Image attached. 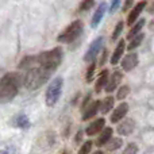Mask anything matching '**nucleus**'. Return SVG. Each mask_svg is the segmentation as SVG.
Returning <instances> with one entry per match:
<instances>
[{
  "label": "nucleus",
  "mask_w": 154,
  "mask_h": 154,
  "mask_svg": "<svg viewBox=\"0 0 154 154\" xmlns=\"http://www.w3.org/2000/svg\"><path fill=\"white\" fill-rule=\"evenodd\" d=\"M133 4V0H126L125 3V7H123V11H127L128 8H130V5Z\"/></svg>",
  "instance_id": "2f4dec72"
},
{
  "label": "nucleus",
  "mask_w": 154,
  "mask_h": 154,
  "mask_svg": "<svg viewBox=\"0 0 154 154\" xmlns=\"http://www.w3.org/2000/svg\"><path fill=\"white\" fill-rule=\"evenodd\" d=\"M146 5H147L146 0L139 2V3H137V4L134 5L133 10L130 11V14H128V16H127V24H128V26H133V24L138 20V18L141 16V12L145 10V7H146Z\"/></svg>",
  "instance_id": "0eeeda50"
},
{
  "label": "nucleus",
  "mask_w": 154,
  "mask_h": 154,
  "mask_svg": "<svg viewBox=\"0 0 154 154\" xmlns=\"http://www.w3.org/2000/svg\"><path fill=\"white\" fill-rule=\"evenodd\" d=\"M62 87H64L62 77H56L54 80H51V82L49 84L45 93V103L48 107H54L58 103L62 93Z\"/></svg>",
  "instance_id": "20e7f679"
},
{
  "label": "nucleus",
  "mask_w": 154,
  "mask_h": 154,
  "mask_svg": "<svg viewBox=\"0 0 154 154\" xmlns=\"http://www.w3.org/2000/svg\"><path fill=\"white\" fill-rule=\"evenodd\" d=\"M143 38H145V34H138V35H135L134 38H131L130 39V43H128V50H134V49H137L139 45L142 43V41H143Z\"/></svg>",
  "instance_id": "412c9836"
},
{
  "label": "nucleus",
  "mask_w": 154,
  "mask_h": 154,
  "mask_svg": "<svg viewBox=\"0 0 154 154\" xmlns=\"http://www.w3.org/2000/svg\"><path fill=\"white\" fill-rule=\"evenodd\" d=\"M108 69H103L100 72V75L97 76V80H96V84H95V92L96 93H100L103 89H106V85L108 82Z\"/></svg>",
  "instance_id": "f3484780"
},
{
  "label": "nucleus",
  "mask_w": 154,
  "mask_h": 154,
  "mask_svg": "<svg viewBox=\"0 0 154 154\" xmlns=\"http://www.w3.org/2000/svg\"><path fill=\"white\" fill-rule=\"evenodd\" d=\"M122 79H123V73L120 72V70H115L108 79V82H107V85H106V92L107 93L114 92V91L118 88L119 82L122 81Z\"/></svg>",
  "instance_id": "f8f14e48"
},
{
  "label": "nucleus",
  "mask_w": 154,
  "mask_h": 154,
  "mask_svg": "<svg viewBox=\"0 0 154 154\" xmlns=\"http://www.w3.org/2000/svg\"><path fill=\"white\" fill-rule=\"evenodd\" d=\"M104 125H106L104 118H99V119L93 120L91 125H88V127L85 128V133H87V135H89V137H95L103 131Z\"/></svg>",
  "instance_id": "9d476101"
},
{
  "label": "nucleus",
  "mask_w": 154,
  "mask_h": 154,
  "mask_svg": "<svg viewBox=\"0 0 154 154\" xmlns=\"http://www.w3.org/2000/svg\"><path fill=\"white\" fill-rule=\"evenodd\" d=\"M51 73H53L51 70L38 65L37 61H35V64L26 70V75L23 76V84L26 85V88L30 91L38 89V88L42 87V85L50 79Z\"/></svg>",
  "instance_id": "f03ea898"
},
{
  "label": "nucleus",
  "mask_w": 154,
  "mask_h": 154,
  "mask_svg": "<svg viewBox=\"0 0 154 154\" xmlns=\"http://www.w3.org/2000/svg\"><path fill=\"white\" fill-rule=\"evenodd\" d=\"M14 123H15V126L19 128H29L30 127V119L26 114L16 115L15 119H14Z\"/></svg>",
  "instance_id": "6ab92c4d"
},
{
  "label": "nucleus",
  "mask_w": 154,
  "mask_h": 154,
  "mask_svg": "<svg viewBox=\"0 0 154 154\" xmlns=\"http://www.w3.org/2000/svg\"><path fill=\"white\" fill-rule=\"evenodd\" d=\"M120 65H122V69L126 70V72L133 70L134 68L138 65V54H137V53H128L127 56L123 57Z\"/></svg>",
  "instance_id": "9b49d317"
},
{
  "label": "nucleus",
  "mask_w": 154,
  "mask_h": 154,
  "mask_svg": "<svg viewBox=\"0 0 154 154\" xmlns=\"http://www.w3.org/2000/svg\"><path fill=\"white\" fill-rule=\"evenodd\" d=\"M137 153H138V146H137V143H134V142L128 143L127 147L125 149V152H123V154H137Z\"/></svg>",
  "instance_id": "cd10ccee"
},
{
  "label": "nucleus",
  "mask_w": 154,
  "mask_h": 154,
  "mask_svg": "<svg viewBox=\"0 0 154 154\" xmlns=\"http://www.w3.org/2000/svg\"><path fill=\"white\" fill-rule=\"evenodd\" d=\"M120 5V0H111V4H109V14H114L119 10Z\"/></svg>",
  "instance_id": "c85d7f7f"
},
{
  "label": "nucleus",
  "mask_w": 154,
  "mask_h": 154,
  "mask_svg": "<svg viewBox=\"0 0 154 154\" xmlns=\"http://www.w3.org/2000/svg\"><path fill=\"white\" fill-rule=\"evenodd\" d=\"M2 154H15V149L14 146H3Z\"/></svg>",
  "instance_id": "c756f323"
},
{
  "label": "nucleus",
  "mask_w": 154,
  "mask_h": 154,
  "mask_svg": "<svg viewBox=\"0 0 154 154\" xmlns=\"http://www.w3.org/2000/svg\"><path fill=\"white\" fill-rule=\"evenodd\" d=\"M123 145V139L122 138H111V141L107 143V149L109 150V152H115V150H118L120 146Z\"/></svg>",
  "instance_id": "4be33fe9"
},
{
  "label": "nucleus",
  "mask_w": 154,
  "mask_h": 154,
  "mask_svg": "<svg viewBox=\"0 0 154 154\" xmlns=\"http://www.w3.org/2000/svg\"><path fill=\"white\" fill-rule=\"evenodd\" d=\"M123 26H125V23H123L122 20H119L116 24H115V29H114V32H112V37H111V41H118V38L120 37V34H122L123 31Z\"/></svg>",
  "instance_id": "5701e85b"
},
{
  "label": "nucleus",
  "mask_w": 154,
  "mask_h": 154,
  "mask_svg": "<svg viewBox=\"0 0 154 154\" xmlns=\"http://www.w3.org/2000/svg\"><path fill=\"white\" fill-rule=\"evenodd\" d=\"M82 27H84L82 20L76 19V20H73L72 23H70L69 26H68L66 29H65L64 31L58 35L57 41H58V42H61V43H70V42H73V41H76L77 38L81 35Z\"/></svg>",
  "instance_id": "39448f33"
},
{
  "label": "nucleus",
  "mask_w": 154,
  "mask_h": 154,
  "mask_svg": "<svg viewBox=\"0 0 154 154\" xmlns=\"http://www.w3.org/2000/svg\"><path fill=\"white\" fill-rule=\"evenodd\" d=\"M128 93H130V87L128 85H122V87H119V89L116 92V99L118 100H123V99H126L128 96Z\"/></svg>",
  "instance_id": "393cba45"
},
{
  "label": "nucleus",
  "mask_w": 154,
  "mask_h": 154,
  "mask_svg": "<svg viewBox=\"0 0 154 154\" xmlns=\"http://www.w3.org/2000/svg\"><path fill=\"white\" fill-rule=\"evenodd\" d=\"M62 154H69V153H68V152H64V153H62Z\"/></svg>",
  "instance_id": "f704fd0d"
},
{
  "label": "nucleus",
  "mask_w": 154,
  "mask_h": 154,
  "mask_svg": "<svg viewBox=\"0 0 154 154\" xmlns=\"http://www.w3.org/2000/svg\"><path fill=\"white\" fill-rule=\"evenodd\" d=\"M106 11H107V4L106 3H100L99 7H97V10H96L95 14H93L92 20H91V27H92V29H96V27L100 24V22H101V19H103Z\"/></svg>",
  "instance_id": "4468645a"
},
{
  "label": "nucleus",
  "mask_w": 154,
  "mask_h": 154,
  "mask_svg": "<svg viewBox=\"0 0 154 154\" xmlns=\"http://www.w3.org/2000/svg\"><path fill=\"white\" fill-rule=\"evenodd\" d=\"M95 70H96V62L92 61V64L88 66L87 73H85V81L87 82H92L93 77H95Z\"/></svg>",
  "instance_id": "b1692460"
},
{
  "label": "nucleus",
  "mask_w": 154,
  "mask_h": 154,
  "mask_svg": "<svg viewBox=\"0 0 154 154\" xmlns=\"http://www.w3.org/2000/svg\"><path fill=\"white\" fill-rule=\"evenodd\" d=\"M128 112V104L127 103H120L116 108L114 109V112L111 114V123H119L126 118Z\"/></svg>",
  "instance_id": "1a4fd4ad"
},
{
  "label": "nucleus",
  "mask_w": 154,
  "mask_h": 154,
  "mask_svg": "<svg viewBox=\"0 0 154 154\" xmlns=\"http://www.w3.org/2000/svg\"><path fill=\"white\" fill-rule=\"evenodd\" d=\"M112 134H114V130L112 127H104L103 131L97 135V139H96V145L97 146H106L112 138Z\"/></svg>",
  "instance_id": "2eb2a0df"
},
{
  "label": "nucleus",
  "mask_w": 154,
  "mask_h": 154,
  "mask_svg": "<svg viewBox=\"0 0 154 154\" xmlns=\"http://www.w3.org/2000/svg\"><path fill=\"white\" fill-rule=\"evenodd\" d=\"M62 56H64L62 49L54 48V49H51V50L39 53L35 57V61H37L38 65H41V66H43L53 72V70H56L57 68L60 66V64H61V61H62Z\"/></svg>",
  "instance_id": "7ed1b4c3"
},
{
  "label": "nucleus",
  "mask_w": 154,
  "mask_h": 154,
  "mask_svg": "<svg viewBox=\"0 0 154 154\" xmlns=\"http://www.w3.org/2000/svg\"><path fill=\"white\" fill-rule=\"evenodd\" d=\"M81 137H82V131H79V133H77V137H76L75 141H76V142H80V141H81Z\"/></svg>",
  "instance_id": "473e14b6"
},
{
  "label": "nucleus",
  "mask_w": 154,
  "mask_h": 154,
  "mask_svg": "<svg viewBox=\"0 0 154 154\" xmlns=\"http://www.w3.org/2000/svg\"><path fill=\"white\" fill-rule=\"evenodd\" d=\"M134 130H135V122H134L133 119H130V118H126L122 122H119V125H118V127H116L118 134L123 135V137L130 135Z\"/></svg>",
  "instance_id": "6e6552de"
},
{
  "label": "nucleus",
  "mask_w": 154,
  "mask_h": 154,
  "mask_svg": "<svg viewBox=\"0 0 154 154\" xmlns=\"http://www.w3.org/2000/svg\"><path fill=\"white\" fill-rule=\"evenodd\" d=\"M114 103H115V99L112 97V96H109V95L107 96V97L101 101V107H100L101 114H103V115L108 114V112L114 108Z\"/></svg>",
  "instance_id": "aec40b11"
},
{
  "label": "nucleus",
  "mask_w": 154,
  "mask_h": 154,
  "mask_svg": "<svg viewBox=\"0 0 154 154\" xmlns=\"http://www.w3.org/2000/svg\"><path fill=\"white\" fill-rule=\"evenodd\" d=\"M145 23H146V20H145L143 18H142V19H139L138 22H135V23L133 24V27H131V29H130V31H128V34H127V39L130 41L131 38H134V37H135V35L141 34V30L143 29Z\"/></svg>",
  "instance_id": "a211bd4d"
},
{
  "label": "nucleus",
  "mask_w": 154,
  "mask_h": 154,
  "mask_svg": "<svg viewBox=\"0 0 154 154\" xmlns=\"http://www.w3.org/2000/svg\"><path fill=\"white\" fill-rule=\"evenodd\" d=\"M91 100V95H87L85 96V99H84V101H82V106H81V108H82V111H84L85 108H87L88 106H89V103H88V101Z\"/></svg>",
  "instance_id": "7c9ffc66"
},
{
  "label": "nucleus",
  "mask_w": 154,
  "mask_h": 154,
  "mask_svg": "<svg viewBox=\"0 0 154 154\" xmlns=\"http://www.w3.org/2000/svg\"><path fill=\"white\" fill-rule=\"evenodd\" d=\"M23 77L19 73H5L0 80V101L8 103L18 95Z\"/></svg>",
  "instance_id": "f257e3e1"
},
{
  "label": "nucleus",
  "mask_w": 154,
  "mask_h": 154,
  "mask_svg": "<svg viewBox=\"0 0 154 154\" xmlns=\"http://www.w3.org/2000/svg\"><path fill=\"white\" fill-rule=\"evenodd\" d=\"M92 142L91 141H87L85 143H82V146L80 147V150H79V153L77 154H89L91 153V149H92Z\"/></svg>",
  "instance_id": "bb28decb"
},
{
  "label": "nucleus",
  "mask_w": 154,
  "mask_h": 154,
  "mask_svg": "<svg viewBox=\"0 0 154 154\" xmlns=\"http://www.w3.org/2000/svg\"><path fill=\"white\" fill-rule=\"evenodd\" d=\"M95 5V0H82L80 3V7H79V11L80 12H84V11H88Z\"/></svg>",
  "instance_id": "a878e982"
},
{
  "label": "nucleus",
  "mask_w": 154,
  "mask_h": 154,
  "mask_svg": "<svg viewBox=\"0 0 154 154\" xmlns=\"http://www.w3.org/2000/svg\"><path fill=\"white\" fill-rule=\"evenodd\" d=\"M125 50H126V42L123 39H120L119 42H118V45H116V48H115L112 56H111V65H116L118 62H119V60L123 58V53H125Z\"/></svg>",
  "instance_id": "dca6fc26"
},
{
  "label": "nucleus",
  "mask_w": 154,
  "mask_h": 154,
  "mask_svg": "<svg viewBox=\"0 0 154 154\" xmlns=\"http://www.w3.org/2000/svg\"><path fill=\"white\" fill-rule=\"evenodd\" d=\"M103 43H104V38L103 37H97L96 39H93L92 42H91V45L88 46L87 51H85V54H84V61L92 62L93 60L97 57L99 51L101 50Z\"/></svg>",
  "instance_id": "423d86ee"
},
{
  "label": "nucleus",
  "mask_w": 154,
  "mask_h": 154,
  "mask_svg": "<svg viewBox=\"0 0 154 154\" xmlns=\"http://www.w3.org/2000/svg\"><path fill=\"white\" fill-rule=\"evenodd\" d=\"M100 107H101V101L100 100H95V101H92V103H89V106H88L87 108L84 109V112H82L81 119L84 120V122L85 120L92 119V118L97 114V111H99Z\"/></svg>",
  "instance_id": "ddd939ff"
},
{
  "label": "nucleus",
  "mask_w": 154,
  "mask_h": 154,
  "mask_svg": "<svg viewBox=\"0 0 154 154\" xmlns=\"http://www.w3.org/2000/svg\"><path fill=\"white\" fill-rule=\"evenodd\" d=\"M93 154H103V152H100V150H97V152H95Z\"/></svg>",
  "instance_id": "72a5a7b5"
}]
</instances>
